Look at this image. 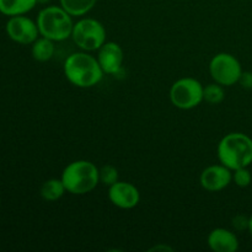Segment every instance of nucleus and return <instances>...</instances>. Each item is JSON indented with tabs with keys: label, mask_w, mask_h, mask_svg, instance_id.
<instances>
[{
	"label": "nucleus",
	"mask_w": 252,
	"mask_h": 252,
	"mask_svg": "<svg viewBox=\"0 0 252 252\" xmlns=\"http://www.w3.org/2000/svg\"><path fill=\"white\" fill-rule=\"evenodd\" d=\"M64 75L71 85L80 89L94 88L103 78V71L95 56L90 52H76L64 62Z\"/></svg>",
	"instance_id": "nucleus-1"
},
{
	"label": "nucleus",
	"mask_w": 252,
	"mask_h": 252,
	"mask_svg": "<svg viewBox=\"0 0 252 252\" xmlns=\"http://www.w3.org/2000/svg\"><path fill=\"white\" fill-rule=\"evenodd\" d=\"M217 154L220 164L231 171L249 167L252 164V139L245 133H229L219 142Z\"/></svg>",
	"instance_id": "nucleus-2"
},
{
	"label": "nucleus",
	"mask_w": 252,
	"mask_h": 252,
	"mask_svg": "<svg viewBox=\"0 0 252 252\" xmlns=\"http://www.w3.org/2000/svg\"><path fill=\"white\" fill-rule=\"evenodd\" d=\"M66 192L75 196L90 193L100 184L98 169L89 160H76L64 167L61 176Z\"/></svg>",
	"instance_id": "nucleus-3"
},
{
	"label": "nucleus",
	"mask_w": 252,
	"mask_h": 252,
	"mask_svg": "<svg viewBox=\"0 0 252 252\" xmlns=\"http://www.w3.org/2000/svg\"><path fill=\"white\" fill-rule=\"evenodd\" d=\"M36 22L39 34L53 42H63L71 37L73 16L62 6L49 5L43 7L37 15Z\"/></svg>",
	"instance_id": "nucleus-4"
},
{
	"label": "nucleus",
	"mask_w": 252,
	"mask_h": 252,
	"mask_svg": "<svg viewBox=\"0 0 252 252\" xmlns=\"http://www.w3.org/2000/svg\"><path fill=\"white\" fill-rule=\"evenodd\" d=\"M106 29L98 20L84 17L74 24L71 38L74 43L85 52H97L106 42Z\"/></svg>",
	"instance_id": "nucleus-5"
},
{
	"label": "nucleus",
	"mask_w": 252,
	"mask_h": 252,
	"mask_svg": "<svg viewBox=\"0 0 252 252\" xmlns=\"http://www.w3.org/2000/svg\"><path fill=\"white\" fill-rule=\"evenodd\" d=\"M204 86L197 79L186 76L172 84L170 89V101L179 110H192L201 105Z\"/></svg>",
	"instance_id": "nucleus-6"
},
{
	"label": "nucleus",
	"mask_w": 252,
	"mask_h": 252,
	"mask_svg": "<svg viewBox=\"0 0 252 252\" xmlns=\"http://www.w3.org/2000/svg\"><path fill=\"white\" fill-rule=\"evenodd\" d=\"M209 73L216 83L223 86H233L240 80L243 66L235 56L221 52L211 59Z\"/></svg>",
	"instance_id": "nucleus-7"
},
{
	"label": "nucleus",
	"mask_w": 252,
	"mask_h": 252,
	"mask_svg": "<svg viewBox=\"0 0 252 252\" xmlns=\"http://www.w3.org/2000/svg\"><path fill=\"white\" fill-rule=\"evenodd\" d=\"M5 31L11 41L22 46L32 44L41 36L37 22L27 17L26 15L9 17L5 25Z\"/></svg>",
	"instance_id": "nucleus-8"
},
{
	"label": "nucleus",
	"mask_w": 252,
	"mask_h": 252,
	"mask_svg": "<svg viewBox=\"0 0 252 252\" xmlns=\"http://www.w3.org/2000/svg\"><path fill=\"white\" fill-rule=\"evenodd\" d=\"M108 199L121 209H133L139 204L140 192L130 182L117 181L108 187Z\"/></svg>",
	"instance_id": "nucleus-9"
},
{
	"label": "nucleus",
	"mask_w": 252,
	"mask_h": 252,
	"mask_svg": "<svg viewBox=\"0 0 252 252\" xmlns=\"http://www.w3.org/2000/svg\"><path fill=\"white\" fill-rule=\"evenodd\" d=\"M233 181V171L223 164L211 165L202 171L199 184L206 191L219 192L230 185Z\"/></svg>",
	"instance_id": "nucleus-10"
},
{
	"label": "nucleus",
	"mask_w": 252,
	"mask_h": 252,
	"mask_svg": "<svg viewBox=\"0 0 252 252\" xmlns=\"http://www.w3.org/2000/svg\"><path fill=\"white\" fill-rule=\"evenodd\" d=\"M96 58L103 73L108 75H116L122 69L125 54L120 44L113 41H106L97 51Z\"/></svg>",
	"instance_id": "nucleus-11"
},
{
	"label": "nucleus",
	"mask_w": 252,
	"mask_h": 252,
	"mask_svg": "<svg viewBox=\"0 0 252 252\" xmlns=\"http://www.w3.org/2000/svg\"><path fill=\"white\" fill-rule=\"evenodd\" d=\"M209 249L214 252H236L239 240L235 233L225 228H216L209 233L207 239Z\"/></svg>",
	"instance_id": "nucleus-12"
},
{
	"label": "nucleus",
	"mask_w": 252,
	"mask_h": 252,
	"mask_svg": "<svg viewBox=\"0 0 252 252\" xmlns=\"http://www.w3.org/2000/svg\"><path fill=\"white\" fill-rule=\"evenodd\" d=\"M37 4V0H0V14L7 17L26 15Z\"/></svg>",
	"instance_id": "nucleus-13"
},
{
	"label": "nucleus",
	"mask_w": 252,
	"mask_h": 252,
	"mask_svg": "<svg viewBox=\"0 0 252 252\" xmlns=\"http://www.w3.org/2000/svg\"><path fill=\"white\" fill-rule=\"evenodd\" d=\"M54 51H56V48H54V42L43 36H39L31 44L32 57H33L34 61L41 62V63L51 61L54 56Z\"/></svg>",
	"instance_id": "nucleus-14"
},
{
	"label": "nucleus",
	"mask_w": 252,
	"mask_h": 252,
	"mask_svg": "<svg viewBox=\"0 0 252 252\" xmlns=\"http://www.w3.org/2000/svg\"><path fill=\"white\" fill-rule=\"evenodd\" d=\"M66 192L62 179H49L42 184L39 194L47 202H56L61 199Z\"/></svg>",
	"instance_id": "nucleus-15"
},
{
	"label": "nucleus",
	"mask_w": 252,
	"mask_h": 252,
	"mask_svg": "<svg viewBox=\"0 0 252 252\" xmlns=\"http://www.w3.org/2000/svg\"><path fill=\"white\" fill-rule=\"evenodd\" d=\"M97 0H61V6L71 16H84L95 7Z\"/></svg>",
	"instance_id": "nucleus-16"
},
{
	"label": "nucleus",
	"mask_w": 252,
	"mask_h": 252,
	"mask_svg": "<svg viewBox=\"0 0 252 252\" xmlns=\"http://www.w3.org/2000/svg\"><path fill=\"white\" fill-rule=\"evenodd\" d=\"M225 98V91H224V86L218 83H212L204 86L203 90V100L208 102L209 105H219Z\"/></svg>",
	"instance_id": "nucleus-17"
},
{
	"label": "nucleus",
	"mask_w": 252,
	"mask_h": 252,
	"mask_svg": "<svg viewBox=\"0 0 252 252\" xmlns=\"http://www.w3.org/2000/svg\"><path fill=\"white\" fill-rule=\"evenodd\" d=\"M98 175H100V184L105 186H112L117 181H120V175L118 170L113 165H105L101 169H98Z\"/></svg>",
	"instance_id": "nucleus-18"
},
{
	"label": "nucleus",
	"mask_w": 252,
	"mask_h": 252,
	"mask_svg": "<svg viewBox=\"0 0 252 252\" xmlns=\"http://www.w3.org/2000/svg\"><path fill=\"white\" fill-rule=\"evenodd\" d=\"M233 181L238 187L245 189L249 187L252 182V175L249 167H240L233 171Z\"/></svg>",
	"instance_id": "nucleus-19"
},
{
	"label": "nucleus",
	"mask_w": 252,
	"mask_h": 252,
	"mask_svg": "<svg viewBox=\"0 0 252 252\" xmlns=\"http://www.w3.org/2000/svg\"><path fill=\"white\" fill-rule=\"evenodd\" d=\"M239 83L241 84V86H243V88L252 89V73L251 71H243Z\"/></svg>",
	"instance_id": "nucleus-20"
},
{
	"label": "nucleus",
	"mask_w": 252,
	"mask_h": 252,
	"mask_svg": "<svg viewBox=\"0 0 252 252\" xmlns=\"http://www.w3.org/2000/svg\"><path fill=\"white\" fill-rule=\"evenodd\" d=\"M160 250H162V251H172V249L169 248V246H165V245H158V246H155V248L150 249V251H160Z\"/></svg>",
	"instance_id": "nucleus-21"
},
{
	"label": "nucleus",
	"mask_w": 252,
	"mask_h": 252,
	"mask_svg": "<svg viewBox=\"0 0 252 252\" xmlns=\"http://www.w3.org/2000/svg\"><path fill=\"white\" fill-rule=\"evenodd\" d=\"M248 229H249V231H250V234H251V236H252V216L250 217V218H249V226H248Z\"/></svg>",
	"instance_id": "nucleus-22"
},
{
	"label": "nucleus",
	"mask_w": 252,
	"mask_h": 252,
	"mask_svg": "<svg viewBox=\"0 0 252 252\" xmlns=\"http://www.w3.org/2000/svg\"><path fill=\"white\" fill-rule=\"evenodd\" d=\"M37 1H38V4H47L49 0H37Z\"/></svg>",
	"instance_id": "nucleus-23"
}]
</instances>
